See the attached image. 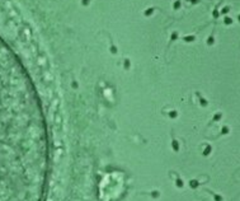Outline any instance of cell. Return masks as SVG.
Here are the masks:
<instances>
[{
  "label": "cell",
  "mask_w": 240,
  "mask_h": 201,
  "mask_svg": "<svg viewBox=\"0 0 240 201\" xmlns=\"http://www.w3.org/2000/svg\"><path fill=\"white\" fill-rule=\"evenodd\" d=\"M46 162L36 94L22 65L0 40V201H41Z\"/></svg>",
  "instance_id": "1"
}]
</instances>
